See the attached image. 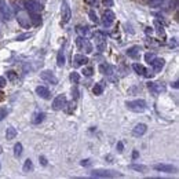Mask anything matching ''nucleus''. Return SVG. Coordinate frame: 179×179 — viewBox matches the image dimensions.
I'll use <instances>...</instances> for the list:
<instances>
[{
	"mask_svg": "<svg viewBox=\"0 0 179 179\" xmlns=\"http://www.w3.org/2000/svg\"><path fill=\"white\" fill-rule=\"evenodd\" d=\"M125 106L128 108L131 112H135V113H142L146 110V102L143 99H135V101H127Z\"/></svg>",
	"mask_w": 179,
	"mask_h": 179,
	"instance_id": "obj_1",
	"label": "nucleus"
},
{
	"mask_svg": "<svg viewBox=\"0 0 179 179\" xmlns=\"http://www.w3.org/2000/svg\"><path fill=\"white\" fill-rule=\"evenodd\" d=\"M91 176L94 178H121L120 172L110 171V170H94L91 171Z\"/></svg>",
	"mask_w": 179,
	"mask_h": 179,
	"instance_id": "obj_2",
	"label": "nucleus"
},
{
	"mask_svg": "<svg viewBox=\"0 0 179 179\" xmlns=\"http://www.w3.org/2000/svg\"><path fill=\"white\" fill-rule=\"evenodd\" d=\"M17 21H18V23L22 28H29L30 25H32L30 18H29V13L23 11V10L18 8V7H17Z\"/></svg>",
	"mask_w": 179,
	"mask_h": 179,
	"instance_id": "obj_3",
	"label": "nucleus"
},
{
	"mask_svg": "<svg viewBox=\"0 0 179 179\" xmlns=\"http://www.w3.org/2000/svg\"><path fill=\"white\" fill-rule=\"evenodd\" d=\"M94 39H95V44H96V48H98V51H105L106 48V34L103 32H99V30H96L94 33Z\"/></svg>",
	"mask_w": 179,
	"mask_h": 179,
	"instance_id": "obj_4",
	"label": "nucleus"
},
{
	"mask_svg": "<svg viewBox=\"0 0 179 179\" xmlns=\"http://www.w3.org/2000/svg\"><path fill=\"white\" fill-rule=\"evenodd\" d=\"M23 6L28 13H40L43 10V6L37 3L36 0H23Z\"/></svg>",
	"mask_w": 179,
	"mask_h": 179,
	"instance_id": "obj_5",
	"label": "nucleus"
},
{
	"mask_svg": "<svg viewBox=\"0 0 179 179\" xmlns=\"http://www.w3.org/2000/svg\"><path fill=\"white\" fill-rule=\"evenodd\" d=\"M147 90L151 92L153 95H158V94H163L165 92V85L161 84V83H156V81H149L147 83Z\"/></svg>",
	"mask_w": 179,
	"mask_h": 179,
	"instance_id": "obj_6",
	"label": "nucleus"
},
{
	"mask_svg": "<svg viewBox=\"0 0 179 179\" xmlns=\"http://www.w3.org/2000/svg\"><path fill=\"white\" fill-rule=\"evenodd\" d=\"M72 18V13H70V7L66 2H62L61 4V19H62V23H68Z\"/></svg>",
	"mask_w": 179,
	"mask_h": 179,
	"instance_id": "obj_7",
	"label": "nucleus"
},
{
	"mask_svg": "<svg viewBox=\"0 0 179 179\" xmlns=\"http://www.w3.org/2000/svg\"><path fill=\"white\" fill-rule=\"evenodd\" d=\"M76 44H77L79 50H84L85 53H92V46L91 43L85 39V37L83 36H79L77 39H76Z\"/></svg>",
	"mask_w": 179,
	"mask_h": 179,
	"instance_id": "obj_8",
	"label": "nucleus"
},
{
	"mask_svg": "<svg viewBox=\"0 0 179 179\" xmlns=\"http://www.w3.org/2000/svg\"><path fill=\"white\" fill-rule=\"evenodd\" d=\"M153 168L156 171L165 172V174H175V172H178V168L175 165H170V164H156L153 165Z\"/></svg>",
	"mask_w": 179,
	"mask_h": 179,
	"instance_id": "obj_9",
	"label": "nucleus"
},
{
	"mask_svg": "<svg viewBox=\"0 0 179 179\" xmlns=\"http://www.w3.org/2000/svg\"><path fill=\"white\" fill-rule=\"evenodd\" d=\"M0 14H2V17L4 21H10L13 18L11 10H10L8 4L6 3V0H0Z\"/></svg>",
	"mask_w": 179,
	"mask_h": 179,
	"instance_id": "obj_10",
	"label": "nucleus"
},
{
	"mask_svg": "<svg viewBox=\"0 0 179 179\" xmlns=\"http://www.w3.org/2000/svg\"><path fill=\"white\" fill-rule=\"evenodd\" d=\"M65 106H66V96H65L64 94L58 95L53 102V109L54 110H61V109H64Z\"/></svg>",
	"mask_w": 179,
	"mask_h": 179,
	"instance_id": "obj_11",
	"label": "nucleus"
},
{
	"mask_svg": "<svg viewBox=\"0 0 179 179\" xmlns=\"http://www.w3.org/2000/svg\"><path fill=\"white\" fill-rule=\"evenodd\" d=\"M40 77L43 79L44 81L50 83V84H54V85L58 83V79L55 77V74H54L51 70H43V72L40 73Z\"/></svg>",
	"mask_w": 179,
	"mask_h": 179,
	"instance_id": "obj_12",
	"label": "nucleus"
},
{
	"mask_svg": "<svg viewBox=\"0 0 179 179\" xmlns=\"http://www.w3.org/2000/svg\"><path fill=\"white\" fill-rule=\"evenodd\" d=\"M115 18H116L115 13H113L112 10H106V11L103 13V17H102L103 25H105V26H110L113 22H115Z\"/></svg>",
	"mask_w": 179,
	"mask_h": 179,
	"instance_id": "obj_13",
	"label": "nucleus"
},
{
	"mask_svg": "<svg viewBox=\"0 0 179 179\" xmlns=\"http://www.w3.org/2000/svg\"><path fill=\"white\" fill-rule=\"evenodd\" d=\"M88 62V58L85 57L84 54H76L73 57V65L74 68H79V66H83Z\"/></svg>",
	"mask_w": 179,
	"mask_h": 179,
	"instance_id": "obj_14",
	"label": "nucleus"
},
{
	"mask_svg": "<svg viewBox=\"0 0 179 179\" xmlns=\"http://www.w3.org/2000/svg\"><path fill=\"white\" fill-rule=\"evenodd\" d=\"M164 64H165V61L163 58H154V59L150 62V65H151V68H153L154 72H160L161 69L164 68Z\"/></svg>",
	"mask_w": 179,
	"mask_h": 179,
	"instance_id": "obj_15",
	"label": "nucleus"
},
{
	"mask_svg": "<svg viewBox=\"0 0 179 179\" xmlns=\"http://www.w3.org/2000/svg\"><path fill=\"white\" fill-rule=\"evenodd\" d=\"M146 130H147V127H146V124H143V123H139V124H136L135 127H134V130H132V134L135 136H142L145 132H146Z\"/></svg>",
	"mask_w": 179,
	"mask_h": 179,
	"instance_id": "obj_16",
	"label": "nucleus"
},
{
	"mask_svg": "<svg viewBox=\"0 0 179 179\" xmlns=\"http://www.w3.org/2000/svg\"><path fill=\"white\" fill-rule=\"evenodd\" d=\"M132 69L136 72L138 74H141V76H146V77H150V76H151V73H149V72L146 70V68L142 66L141 64H134L132 65Z\"/></svg>",
	"mask_w": 179,
	"mask_h": 179,
	"instance_id": "obj_17",
	"label": "nucleus"
},
{
	"mask_svg": "<svg viewBox=\"0 0 179 179\" xmlns=\"http://www.w3.org/2000/svg\"><path fill=\"white\" fill-rule=\"evenodd\" d=\"M36 94L39 95L40 98H43V99L50 98V91H48L47 87H43V85H39V87L36 88Z\"/></svg>",
	"mask_w": 179,
	"mask_h": 179,
	"instance_id": "obj_18",
	"label": "nucleus"
},
{
	"mask_svg": "<svg viewBox=\"0 0 179 179\" xmlns=\"http://www.w3.org/2000/svg\"><path fill=\"white\" fill-rule=\"evenodd\" d=\"M141 48L139 46H132V47H130L128 50H127V55L131 58H138L139 57V54H141Z\"/></svg>",
	"mask_w": 179,
	"mask_h": 179,
	"instance_id": "obj_19",
	"label": "nucleus"
},
{
	"mask_svg": "<svg viewBox=\"0 0 179 179\" xmlns=\"http://www.w3.org/2000/svg\"><path fill=\"white\" fill-rule=\"evenodd\" d=\"M44 117H46V115H44L43 112H40V110H37V112H34L33 116H32V123H33V124H40V123H43Z\"/></svg>",
	"mask_w": 179,
	"mask_h": 179,
	"instance_id": "obj_20",
	"label": "nucleus"
},
{
	"mask_svg": "<svg viewBox=\"0 0 179 179\" xmlns=\"http://www.w3.org/2000/svg\"><path fill=\"white\" fill-rule=\"evenodd\" d=\"M29 18H30L32 25H34V26L41 25V18H40L39 13H29Z\"/></svg>",
	"mask_w": 179,
	"mask_h": 179,
	"instance_id": "obj_21",
	"label": "nucleus"
},
{
	"mask_svg": "<svg viewBox=\"0 0 179 179\" xmlns=\"http://www.w3.org/2000/svg\"><path fill=\"white\" fill-rule=\"evenodd\" d=\"M113 70H115V69L110 66V65H108V64H102L101 66H99V72L103 73V74H109L110 76L113 73Z\"/></svg>",
	"mask_w": 179,
	"mask_h": 179,
	"instance_id": "obj_22",
	"label": "nucleus"
},
{
	"mask_svg": "<svg viewBox=\"0 0 179 179\" xmlns=\"http://www.w3.org/2000/svg\"><path fill=\"white\" fill-rule=\"evenodd\" d=\"M57 65L59 68H62L65 65V54H64V48H61L59 53L57 55Z\"/></svg>",
	"mask_w": 179,
	"mask_h": 179,
	"instance_id": "obj_23",
	"label": "nucleus"
},
{
	"mask_svg": "<svg viewBox=\"0 0 179 179\" xmlns=\"http://www.w3.org/2000/svg\"><path fill=\"white\" fill-rule=\"evenodd\" d=\"M17 136V130L14 128V127H8L6 131V138H7V141H11L14 139V138Z\"/></svg>",
	"mask_w": 179,
	"mask_h": 179,
	"instance_id": "obj_24",
	"label": "nucleus"
},
{
	"mask_svg": "<svg viewBox=\"0 0 179 179\" xmlns=\"http://www.w3.org/2000/svg\"><path fill=\"white\" fill-rule=\"evenodd\" d=\"M22 170H23V172H30V171L33 170V163H32V160H30V158H28L25 163H23Z\"/></svg>",
	"mask_w": 179,
	"mask_h": 179,
	"instance_id": "obj_25",
	"label": "nucleus"
},
{
	"mask_svg": "<svg viewBox=\"0 0 179 179\" xmlns=\"http://www.w3.org/2000/svg\"><path fill=\"white\" fill-rule=\"evenodd\" d=\"M92 92H94L95 95H101L103 92V84L102 83H96L94 85V88H92Z\"/></svg>",
	"mask_w": 179,
	"mask_h": 179,
	"instance_id": "obj_26",
	"label": "nucleus"
},
{
	"mask_svg": "<svg viewBox=\"0 0 179 179\" xmlns=\"http://www.w3.org/2000/svg\"><path fill=\"white\" fill-rule=\"evenodd\" d=\"M21 154H22V143H15V146H14V156L15 157H19Z\"/></svg>",
	"mask_w": 179,
	"mask_h": 179,
	"instance_id": "obj_27",
	"label": "nucleus"
},
{
	"mask_svg": "<svg viewBox=\"0 0 179 179\" xmlns=\"http://www.w3.org/2000/svg\"><path fill=\"white\" fill-rule=\"evenodd\" d=\"M130 168H131V170L139 171V172H145V171H146V165H142V164H131Z\"/></svg>",
	"mask_w": 179,
	"mask_h": 179,
	"instance_id": "obj_28",
	"label": "nucleus"
},
{
	"mask_svg": "<svg viewBox=\"0 0 179 179\" xmlns=\"http://www.w3.org/2000/svg\"><path fill=\"white\" fill-rule=\"evenodd\" d=\"M165 0H149V6L153 7V8H156V7H160Z\"/></svg>",
	"mask_w": 179,
	"mask_h": 179,
	"instance_id": "obj_29",
	"label": "nucleus"
},
{
	"mask_svg": "<svg viewBox=\"0 0 179 179\" xmlns=\"http://www.w3.org/2000/svg\"><path fill=\"white\" fill-rule=\"evenodd\" d=\"M70 80H72L73 84H77L79 80H80V74H79L77 72H72L70 73Z\"/></svg>",
	"mask_w": 179,
	"mask_h": 179,
	"instance_id": "obj_30",
	"label": "nucleus"
},
{
	"mask_svg": "<svg viewBox=\"0 0 179 179\" xmlns=\"http://www.w3.org/2000/svg\"><path fill=\"white\" fill-rule=\"evenodd\" d=\"M7 79H8L10 81H15L17 79H18V74H17L15 72H13V70H8L7 72Z\"/></svg>",
	"mask_w": 179,
	"mask_h": 179,
	"instance_id": "obj_31",
	"label": "nucleus"
},
{
	"mask_svg": "<svg viewBox=\"0 0 179 179\" xmlns=\"http://www.w3.org/2000/svg\"><path fill=\"white\" fill-rule=\"evenodd\" d=\"M76 30H77L81 36H87L88 34V26H77V29Z\"/></svg>",
	"mask_w": 179,
	"mask_h": 179,
	"instance_id": "obj_32",
	"label": "nucleus"
},
{
	"mask_svg": "<svg viewBox=\"0 0 179 179\" xmlns=\"http://www.w3.org/2000/svg\"><path fill=\"white\" fill-rule=\"evenodd\" d=\"M88 15H90V19L92 21V22H95V23H99V19H98V15L95 14L94 10H91V11L88 13Z\"/></svg>",
	"mask_w": 179,
	"mask_h": 179,
	"instance_id": "obj_33",
	"label": "nucleus"
},
{
	"mask_svg": "<svg viewBox=\"0 0 179 179\" xmlns=\"http://www.w3.org/2000/svg\"><path fill=\"white\" fill-rule=\"evenodd\" d=\"M29 37H32V33H22V34H19V36H17L15 40L17 41H22L25 39H29Z\"/></svg>",
	"mask_w": 179,
	"mask_h": 179,
	"instance_id": "obj_34",
	"label": "nucleus"
},
{
	"mask_svg": "<svg viewBox=\"0 0 179 179\" xmlns=\"http://www.w3.org/2000/svg\"><path fill=\"white\" fill-rule=\"evenodd\" d=\"M154 58H156V54H154V53H147L146 55H145V61H146L149 65H150V62L153 61Z\"/></svg>",
	"mask_w": 179,
	"mask_h": 179,
	"instance_id": "obj_35",
	"label": "nucleus"
},
{
	"mask_svg": "<svg viewBox=\"0 0 179 179\" xmlns=\"http://www.w3.org/2000/svg\"><path fill=\"white\" fill-rule=\"evenodd\" d=\"M7 115H8V109L6 108H0V121H2L4 117H7Z\"/></svg>",
	"mask_w": 179,
	"mask_h": 179,
	"instance_id": "obj_36",
	"label": "nucleus"
},
{
	"mask_svg": "<svg viewBox=\"0 0 179 179\" xmlns=\"http://www.w3.org/2000/svg\"><path fill=\"white\" fill-rule=\"evenodd\" d=\"M154 25H156V28H157V32L160 33V34H163L164 33V28H163V25H161L158 21H154Z\"/></svg>",
	"mask_w": 179,
	"mask_h": 179,
	"instance_id": "obj_37",
	"label": "nucleus"
},
{
	"mask_svg": "<svg viewBox=\"0 0 179 179\" xmlns=\"http://www.w3.org/2000/svg\"><path fill=\"white\" fill-rule=\"evenodd\" d=\"M92 72H94V69L92 68H85V69H83V74L84 76H92Z\"/></svg>",
	"mask_w": 179,
	"mask_h": 179,
	"instance_id": "obj_38",
	"label": "nucleus"
},
{
	"mask_svg": "<svg viewBox=\"0 0 179 179\" xmlns=\"http://www.w3.org/2000/svg\"><path fill=\"white\" fill-rule=\"evenodd\" d=\"M39 160H40V164L46 167V165H47V158L44 157V156H40V157H39Z\"/></svg>",
	"mask_w": 179,
	"mask_h": 179,
	"instance_id": "obj_39",
	"label": "nucleus"
},
{
	"mask_svg": "<svg viewBox=\"0 0 179 179\" xmlns=\"http://www.w3.org/2000/svg\"><path fill=\"white\" fill-rule=\"evenodd\" d=\"M123 149H124L123 142H117V151H119V153H123Z\"/></svg>",
	"mask_w": 179,
	"mask_h": 179,
	"instance_id": "obj_40",
	"label": "nucleus"
},
{
	"mask_svg": "<svg viewBox=\"0 0 179 179\" xmlns=\"http://www.w3.org/2000/svg\"><path fill=\"white\" fill-rule=\"evenodd\" d=\"M80 164L83 165V167H90V165H91V160H83Z\"/></svg>",
	"mask_w": 179,
	"mask_h": 179,
	"instance_id": "obj_41",
	"label": "nucleus"
},
{
	"mask_svg": "<svg viewBox=\"0 0 179 179\" xmlns=\"http://www.w3.org/2000/svg\"><path fill=\"white\" fill-rule=\"evenodd\" d=\"M103 4L106 7H112L113 6V0H103Z\"/></svg>",
	"mask_w": 179,
	"mask_h": 179,
	"instance_id": "obj_42",
	"label": "nucleus"
},
{
	"mask_svg": "<svg viewBox=\"0 0 179 179\" xmlns=\"http://www.w3.org/2000/svg\"><path fill=\"white\" fill-rule=\"evenodd\" d=\"M6 84H7V83H6V79H4V77H2V76H0V88H3V87H4Z\"/></svg>",
	"mask_w": 179,
	"mask_h": 179,
	"instance_id": "obj_43",
	"label": "nucleus"
},
{
	"mask_svg": "<svg viewBox=\"0 0 179 179\" xmlns=\"http://www.w3.org/2000/svg\"><path fill=\"white\" fill-rule=\"evenodd\" d=\"M69 106H70V108L68 109V113H72V112H74V108H76V105H74V103L72 102V103H70V105H69Z\"/></svg>",
	"mask_w": 179,
	"mask_h": 179,
	"instance_id": "obj_44",
	"label": "nucleus"
},
{
	"mask_svg": "<svg viewBox=\"0 0 179 179\" xmlns=\"http://www.w3.org/2000/svg\"><path fill=\"white\" fill-rule=\"evenodd\" d=\"M84 3H87V4H90V6H95L96 0H84Z\"/></svg>",
	"mask_w": 179,
	"mask_h": 179,
	"instance_id": "obj_45",
	"label": "nucleus"
},
{
	"mask_svg": "<svg viewBox=\"0 0 179 179\" xmlns=\"http://www.w3.org/2000/svg\"><path fill=\"white\" fill-rule=\"evenodd\" d=\"M72 92H73V94H74V98H77V96H79V92H77V87H76V85H74V88L72 90Z\"/></svg>",
	"mask_w": 179,
	"mask_h": 179,
	"instance_id": "obj_46",
	"label": "nucleus"
},
{
	"mask_svg": "<svg viewBox=\"0 0 179 179\" xmlns=\"http://www.w3.org/2000/svg\"><path fill=\"white\" fill-rule=\"evenodd\" d=\"M138 156H139V153H138L136 150H134V153H132V158L135 160V158H138Z\"/></svg>",
	"mask_w": 179,
	"mask_h": 179,
	"instance_id": "obj_47",
	"label": "nucleus"
},
{
	"mask_svg": "<svg viewBox=\"0 0 179 179\" xmlns=\"http://www.w3.org/2000/svg\"><path fill=\"white\" fill-rule=\"evenodd\" d=\"M151 32H153V29H151V28H146V33H147V34L151 33Z\"/></svg>",
	"mask_w": 179,
	"mask_h": 179,
	"instance_id": "obj_48",
	"label": "nucleus"
},
{
	"mask_svg": "<svg viewBox=\"0 0 179 179\" xmlns=\"http://www.w3.org/2000/svg\"><path fill=\"white\" fill-rule=\"evenodd\" d=\"M3 95H4V94H3V92L0 91V101H2V99H3Z\"/></svg>",
	"mask_w": 179,
	"mask_h": 179,
	"instance_id": "obj_49",
	"label": "nucleus"
},
{
	"mask_svg": "<svg viewBox=\"0 0 179 179\" xmlns=\"http://www.w3.org/2000/svg\"><path fill=\"white\" fill-rule=\"evenodd\" d=\"M0 168H2V165H0Z\"/></svg>",
	"mask_w": 179,
	"mask_h": 179,
	"instance_id": "obj_50",
	"label": "nucleus"
}]
</instances>
